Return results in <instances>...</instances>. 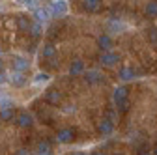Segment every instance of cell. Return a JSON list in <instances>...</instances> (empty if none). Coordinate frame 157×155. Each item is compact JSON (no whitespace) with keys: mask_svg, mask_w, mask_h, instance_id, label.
I'll return each instance as SVG.
<instances>
[{"mask_svg":"<svg viewBox=\"0 0 157 155\" xmlns=\"http://www.w3.org/2000/svg\"><path fill=\"white\" fill-rule=\"evenodd\" d=\"M37 153H51V146H49V142L37 144Z\"/></svg>","mask_w":157,"mask_h":155,"instance_id":"obj_23","label":"cell"},{"mask_svg":"<svg viewBox=\"0 0 157 155\" xmlns=\"http://www.w3.org/2000/svg\"><path fill=\"white\" fill-rule=\"evenodd\" d=\"M82 8L86 11H97V9H99V0H84Z\"/></svg>","mask_w":157,"mask_h":155,"instance_id":"obj_14","label":"cell"},{"mask_svg":"<svg viewBox=\"0 0 157 155\" xmlns=\"http://www.w3.org/2000/svg\"><path fill=\"white\" fill-rule=\"evenodd\" d=\"M19 4H23V6H28V8H32V6H36V2L37 0H17Z\"/></svg>","mask_w":157,"mask_h":155,"instance_id":"obj_26","label":"cell"},{"mask_svg":"<svg viewBox=\"0 0 157 155\" xmlns=\"http://www.w3.org/2000/svg\"><path fill=\"white\" fill-rule=\"evenodd\" d=\"M17 26L21 28V30H28V28H30L28 19H26V17H19V19H17Z\"/></svg>","mask_w":157,"mask_h":155,"instance_id":"obj_19","label":"cell"},{"mask_svg":"<svg viewBox=\"0 0 157 155\" xmlns=\"http://www.w3.org/2000/svg\"><path fill=\"white\" fill-rule=\"evenodd\" d=\"M13 114H15L13 107L2 108V110H0V120H4V122H8V120H11V118H13Z\"/></svg>","mask_w":157,"mask_h":155,"instance_id":"obj_16","label":"cell"},{"mask_svg":"<svg viewBox=\"0 0 157 155\" xmlns=\"http://www.w3.org/2000/svg\"><path fill=\"white\" fill-rule=\"evenodd\" d=\"M84 81H86L88 84H95V82L101 81V73H99V71H88V73L84 75Z\"/></svg>","mask_w":157,"mask_h":155,"instance_id":"obj_10","label":"cell"},{"mask_svg":"<svg viewBox=\"0 0 157 155\" xmlns=\"http://www.w3.org/2000/svg\"><path fill=\"white\" fill-rule=\"evenodd\" d=\"M0 69H2V62H0Z\"/></svg>","mask_w":157,"mask_h":155,"instance_id":"obj_30","label":"cell"},{"mask_svg":"<svg viewBox=\"0 0 157 155\" xmlns=\"http://www.w3.org/2000/svg\"><path fill=\"white\" fill-rule=\"evenodd\" d=\"M2 95H6V93H4V90H2V88H0V97H2Z\"/></svg>","mask_w":157,"mask_h":155,"instance_id":"obj_29","label":"cell"},{"mask_svg":"<svg viewBox=\"0 0 157 155\" xmlns=\"http://www.w3.org/2000/svg\"><path fill=\"white\" fill-rule=\"evenodd\" d=\"M118 54L116 52H110V51H105L101 56H99V62L103 64V66H107V67H112V66H116L118 64Z\"/></svg>","mask_w":157,"mask_h":155,"instance_id":"obj_1","label":"cell"},{"mask_svg":"<svg viewBox=\"0 0 157 155\" xmlns=\"http://www.w3.org/2000/svg\"><path fill=\"white\" fill-rule=\"evenodd\" d=\"M45 81H49V75L47 73H39L36 79H34V82H45Z\"/></svg>","mask_w":157,"mask_h":155,"instance_id":"obj_25","label":"cell"},{"mask_svg":"<svg viewBox=\"0 0 157 155\" xmlns=\"http://www.w3.org/2000/svg\"><path fill=\"white\" fill-rule=\"evenodd\" d=\"M146 15H148V17H157V2H148V6H146Z\"/></svg>","mask_w":157,"mask_h":155,"instance_id":"obj_17","label":"cell"},{"mask_svg":"<svg viewBox=\"0 0 157 155\" xmlns=\"http://www.w3.org/2000/svg\"><path fill=\"white\" fill-rule=\"evenodd\" d=\"M51 15H52V13H51V9H49V8H37V9L34 11L36 21H39V23L49 21V17H51Z\"/></svg>","mask_w":157,"mask_h":155,"instance_id":"obj_6","label":"cell"},{"mask_svg":"<svg viewBox=\"0 0 157 155\" xmlns=\"http://www.w3.org/2000/svg\"><path fill=\"white\" fill-rule=\"evenodd\" d=\"M2 82H6V75H4V73H0V84H2Z\"/></svg>","mask_w":157,"mask_h":155,"instance_id":"obj_28","label":"cell"},{"mask_svg":"<svg viewBox=\"0 0 157 155\" xmlns=\"http://www.w3.org/2000/svg\"><path fill=\"white\" fill-rule=\"evenodd\" d=\"M45 99L49 103H52V105H58V101L62 99V95H60V92H56V90H49L47 95H45Z\"/></svg>","mask_w":157,"mask_h":155,"instance_id":"obj_12","label":"cell"},{"mask_svg":"<svg viewBox=\"0 0 157 155\" xmlns=\"http://www.w3.org/2000/svg\"><path fill=\"white\" fill-rule=\"evenodd\" d=\"M54 54H56L54 45H51V43H49V45H45V47H43V58H52Z\"/></svg>","mask_w":157,"mask_h":155,"instance_id":"obj_18","label":"cell"},{"mask_svg":"<svg viewBox=\"0 0 157 155\" xmlns=\"http://www.w3.org/2000/svg\"><path fill=\"white\" fill-rule=\"evenodd\" d=\"M116 105H118V110H120V112H127V110H129V101H127V97L116 101Z\"/></svg>","mask_w":157,"mask_h":155,"instance_id":"obj_20","label":"cell"},{"mask_svg":"<svg viewBox=\"0 0 157 155\" xmlns=\"http://www.w3.org/2000/svg\"><path fill=\"white\" fill-rule=\"evenodd\" d=\"M17 123L21 125V127H30L34 123V118H32L28 112H21V114L17 116Z\"/></svg>","mask_w":157,"mask_h":155,"instance_id":"obj_7","label":"cell"},{"mask_svg":"<svg viewBox=\"0 0 157 155\" xmlns=\"http://www.w3.org/2000/svg\"><path fill=\"white\" fill-rule=\"evenodd\" d=\"M97 43H99V47L103 49V51H109L110 47H112V40H110V36H99V40H97Z\"/></svg>","mask_w":157,"mask_h":155,"instance_id":"obj_13","label":"cell"},{"mask_svg":"<svg viewBox=\"0 0 157 155\" xmlns=\"http://www.w3.org/2000/svg\"><path fill=\"white\" fill-rule=\"evenodd\" d=\"M30 32H32V36H34V37H37L39 34H41V23H39V21H36V23L32 25Z\"/></svg>","mask_w":157,"mask_h":155,"instance_id":"obj_22","label":"cell"},{"mask_svg":"<svg viewBox=\"0 0 157 155\" xmlns=\"http://www.w3.org/2000/svg\"><path fill=\"white\" fill-rule=\"evenodd\" d=\"M81 73H84V62L82 60H75L71 64V67H69V75L77 77V75H81Z\"/></svg>","mask_w":157,"mask_h":155,"instance_id":"obj_9","label":"cell"},{"mask_svg":"<svg viewBox=\"0 0 157 155\" xmlns=\"http://www.w3.org/2000/svg\"><path fill=\"white\" fill-rule=\"evenodd\" d=\"M49 9H51L52 15L62 17V15H66V11H67V4L64 2V0H56V2H52V4L49 6Z\"/></svg>","mask_w":157,"mask_h":155,"instance_id":"obj_2","label":"cell"},{"mask_svg":"<svg viewBox=\"0 0 157 155\" xmlns=\"http://www.w3.org/2000/svg\"><path fill=\"white\" fill-rule=\"evenodd\" d=\"M151 41H157V30L155 28L151 30Z\"/></svg>","mask_w":157,"mask_h":155,"instance_id":"obj_27","label":"cell"},{"mask_svg":"<svg viewBox=\"0 0 157 155\" xmlns=\"http://www.w3.org/2000/svg\"><path fill=\"white\" fill-rule=\"evenodd\" d=\"M8 107H13V101L8 97V95H2V97H0V110L8 108Z\"/></svg>","mask_w":157,"mask_h":155,"instance_id":"obj_21","label":"cell"},{"mask_svg":"<svg viewBox=\"0 0 157 155\" xmlns=\"http://www.w3.org/2000/svg\"><path fill=\"white\" fill-rule=\"evenodd\" d=\"M118 77H120L122 81H131V79H135V71L131 67H122L118 71Z\"/></svg>","mask_w":157,"mask_h":155,"instance_id":"obj_11","label":"cell"},{"mask_svg":"<svg viewBox=\"0 0 157 155\" xmlns=\"http://www.w3.org/2000/svg\"><path fill=\"white\" fill-rule=\"evenodd\" d=\"M109 28H110V32H118V30H124V25H122V23H116V21H112Z\"/></svg>","mask_w":157,"mask_h":155,"instance_id":"obj_24","label":"cell"},{"mask_svg":"<svg viewBox=\"0 0 157 155\" xmlns=\"http://www.w3.org/2000/svg\"><path fill=\"white\" fill-rule=\"evenodd\" d=\"M73 137H75L73 129H62V131H58L56 140H58V142H62V144H67V142H71V140H73Z\"/></svg>","mask_w":157,"mask_h":155,"instance_id":"obj_4","label":"cell"},{"mask_svg":"<svg viewBox=\"0 0 157 155\" xmlns=\"http://www.w3.org/2000/svg\"><path fill=\"white\" fill-rule=\"evenodd\" d=\"M13 86H23L25 82H26V77H25V71H15L13 69V73L10 75V79H8Z\"/></svg>","mask_w":157,"mask_h":155,"instance_id":"obj_3","label":"cell"},{"mask_svg":"<svg viewBox=\"0 0 157 155\" xmlns=\"http://www.w3.org/2000/svg\"><path fill=\"white\" fill-rule=\"evenodd\" d=\"M97 129H99L101 134H110L112 129H114V122H112L110 118H105V120L99 123V127H97Z\"/></svg>","mask_w":157,"mask_h":155,"instance_id":"obj_8","label":"cell"},{"mask_svg":"<svg viewBox=\"0 0 157 155\" xmlns=\"http://www.w3.org/2000/svg\"><path fill=\"white\" fill-rule=\"evenodd\" d=\"M127 93H129V90H127L125 86H120V88H116V90H114V101L125 99V97H127Z\"/></svg>","mask_w":157,"mask_h":155,"instance_id":"obj_15","label":"cell"},{"mask_svg":"<svg viewBox=\"0 0 157 155\" xmlns=\"http://www.w3.org/2000/svg\"><path fill=\"white\" fill-rule=\"evenodd\" d=\"M11 66H13V69H15V71H26L30 64H28L26 58H23V56H13Z\"/></svg>","mask_w":157,"mask_h":155,"instance_id":"obj_5","label":"cell"}]
</instances>
